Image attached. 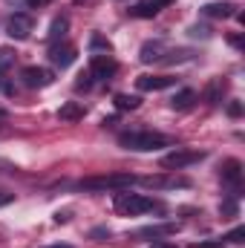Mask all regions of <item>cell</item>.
I'll list each match as a JSON object with an SVG mask.
<instances>
[{"mask_svg": "<svg viewBox=\"0 0 245 248\" xmlns=\"http://www.w3.org/2000/svg\"><path fill=\"white\" fill-rule=\"evenodd\" d=\"M119 144L124 150L133 153H150V150H162V147H173V139L156 130H127L119 136Z\"/></svg>", "mask_w": 245, "mask_h": 248, "instance_id": "obj_1", "label": "cell"}, {"mask_svg": "<svg viewBox=\"0 0 245 248\" xmlns=\"http://www.w3.org/2000/svg\"><path fill=\"white\" fill-rule=\"evenodd\" d=\"M113 208L122 214V217H141V214H150V211H162V205L150 196H141V193H130V190H119L116 199H113Z\"/></svg>", "mask_w": 245, "mask_h": 248, "instance_id": "obj_2", "label": "cell"}, {"mask_svg": "<svg viewBox=\"0 0 245 248\" xmlns=\"http://www.w3.org/2000/svg\"><path fill=\"white\" fill-rule=\"evenodd\" d=\"M136 182H138V176H133V173H104V176L81 179L78 187H84V190H127Z\"/></svg>", "mask_w": 245, "mask_h": 248, "instance_id": "obj_3", "label": "cell"}, {"mask_svg": "<svg viewBox=\"0 0 245 248\" xmlns=\"http://www.w3.org/2000/svg\"><path fill=\"white\" fill-rule=\"evenodd\" d=\"M205 153L202 150H184V147H173L170 153L162 156V168L165 170H182V168H190L196 162H202Z\"/></svg>", "mask_w": 245, "mask_h": 248, "instance_id": "obj_4", "label": "cell"}, {"mask_svg": "<svg viewBox=\"0 0 245 248\" xmlns=\"http://www.w3.org/2000/svg\"><path fill=\"white\" fill-rule=\"evenodd\" d=\"M32 29H35V17L26 15V12H17V15H12L6 20V35L12 41H26L32 35Z\"/></svg>", "mask_w": 245, "mask_h": 248, "instance_id": "obj_5", "label": "cell"}, {"mask_svg": "<svg viewBox=\"0 0 245 248\" xmlns=\"http://www.w3.org/2000/svg\"><path fill=\"white\" fill-rule=\"evenodd\" d=\"M20 81L29 87V90H46L55 84V72L46 69V66H26L20 72Z\"/></svg>", "mask_w": 245, "mask_h": 248, "instance_id": "obj_6", "label": "cell"}, {"mask_svg": "<svg viewBox=\"0 0 245 248\" xmlns=\"http://www.w3.org/2000/svg\"><path fill=\"white\" fill-rule=\"evenodd\" d=\"M138 185L150 187V190H176V187H190V179L176 176V173H162V176H144L138 179Z\"/></svg>", "mask_w": 245, "mask_h": 248, "instance_id": "obj_7", "label": "cell"}, {"mask_svg": "<svg viewBox=\"0 0 245 248\" xmlns=\"http://www.w3.org/2000/svg\"><path fill=\"white\" fill-rule=\"evenodd\" d=\"M116 69H119V63L113 61L110 55H92V63H90V78L92 81H110L113 75H116Z\"/></svg>", "mask_w": 245, "mask_h": 248, "instance_id": "obj_8", "label": "cell"}, {"mask_svg": "<svg viewBox=\"0 0 245 248\" xmlns=\"http://www.w3.org/2000/svg\"><path fill=\"white\" fill-rule=\"evenodd\" d=\"M75 55H78V49H75V44H52L49 46V61L55 63L58 69H66V66H72L75 61Z\"/></svg>", "mask_w": 245, "mask_h": 248, "instance_id": "obj_9", "label": "cell"}, {"mask_svg": "<svg viewBox=\"0 0 245 248\" xmlns=\"http://www.w3.org/2000/svg\"><path fill=\"white\" fill-rule=\"evenodd\" d=\"M173 84H176V78H170V75H138L136 78V87L141 93H159V90H168Z\"/></svg>", "mask_w": 245, "mask_h": 248, "instance_id": "obj_10", "label": "cell"}, {"mask_svg": "<svg viewBox=\"0 0 245 248\" xmlns=\"http://www.w3.org/2000/svg\"><path fill=\"white\" fill-rule=\"evenodd\" d=\"M173 0H136L130 6V15L133 17H156L162 9H168Z\"/></svg>", "mask_w": 245, "mask_h": 248, "instance_id": "obj_11", "label": "cell"}, {"mask_svg": "<svg viewBox=\"0 0 245 248\" xmlns=\"http://www.w3.org/2000/svg\"><path fill=\"white\" fill-rule=\"evenodd\" d=\"M199 12H202L205 17L225 20V17H234V15H237V3H231V0H216V3H205Z\"/></svg>", "mask_w": 245, "mask_h": 248, "instance_id": "obj_12", "label": "cell"}, {"mask_svg": "<svg viewBox=\"0 0 245 248\" xmlns=\"http://www.w3.org/2000/svg\"><path fill=\"white\" fill-rule=\"evenodd\" d=\"M165 55H168V44L165 41H147L141 46V52H138L141 63H156V61H162Z\"/></svg>", "mask_w": 245, "mask_h": 248, "instance_id": "obj_13", "label": "cell"}, {"mask_svg": "<svg viewBox=\"0 0 245 248\" xmlns=\"http://www.w3.org/2000/svg\"><path fill=\"white\" fill-rule=\"evenodd\" d=\"M222 179L234 187V190H240V187H243V162L228 159V162L222 165Z\"/></svg>", "mask_w": 245, "mask_h": 248, "instance_id": "obj_14", "label": "cell"}, {"mask_svg": "<svg viewBox=\"0 0 245 248\" xmlns=\"http://www.w3.org/2000/svg\"><path fill=\"white\" fill-rule=\"evenodd\" d=\"M225 90H228V81H222V78H214V81L205 87L202 98H205L208 104H219V101H222V95H225Z\"/></svg>", "mask_w": 245, "mask_h": 248, "instance_id": "obj_15", "label": "cell"}, {"mask_svg": "<svg viewBox=\"0 0 245 248\" xmlns=\"http://www.w3.org/2000/svg\"><path fill=\"white\" fill-rule=\"evenodd\" d=\"M66 32H69V17L66 15H58L52 20V26H49V41L52 44H61L63 38H66Z\"/></svg>", "mask_w": 245, "mask_h": 248, "instance_id": "obj_16", "label": "cell"}, {"mask_svg": "<svg viewBox=\"0 0 245 248\" xmlns=\"http://www.w3.org/2000/svg\"><path fill=\"white\" fill-rule=\"evenodd\" d=\"M84 104H78V101H66L61 110H58V119L61 122H78V119H84Z\"/></svg>", "mask_w": 245, "mask_h": 248, "instance_id": "obj_17", "label": "cell"}, {"mask_svg": "<svg viewBox=\"0 0 245 248\" xmlns=\"http://www.w3.org/2000/svg\"><path fill=\"white\" fill-rule=\"evenodd\" d=\"M193 101H196V93H193V90H179V93L170 98V107L182 113V110H190V107H193Z\"/></svg>", "mask_w": 245, "mask_h": 248, "instance_id": "obj_18", "label": "cell"}, {"mask_svg": "<svg viewBox=\"0 0 245 248\" xmlns=\"http://www.w3.org/2000/svg\"><path fill=\"white\" fill-rule=\"evenodd\" d=\"M173 231H176L173 222L170 225H150V228H141L138 237H165V234H173Z\"/></svg>", "mask_w": 245, "mask_h": 248, "instance_id": "obj_19", "label": "cell"}, {"mask_svg": "<svg viewBox=\"0 0 245 248\" xmlns=\"http://www.w3.org/2000/svg\"><path fill=\"white\" fill-rule=\"evenodd\" d=\"M193 58V52L190 49H168V55L162 58L165 63H182V61H190Z\"/></svg>", "mask_w": 245, "mask_h": 248, "instance_id": "obj_20", "label": "cell"}, {"mask_svg": "<svg viewBox=\"0 0 245 248\" xmlns=\"http://www.w3.org/2000/svg\"><path fill=\"white\" fill-rule=\"evenodd\" d=\"M138 104H141L138 95H124V93L116 95V107H119V110H138Z\"/></svg>", "mask_w": 245, "mask_h": 248, "instance_id": "obj_21", "label": "cell"}, {"mask_svg": "<svg viewBox=\"0 0 245 248\" xmlns=\"http://www.w3.org/2000/svg\"><path fill=\"white\" fill-rule=\"evenodd\" d=\"M90 49H92V55H110V44L104 41V38H92V44H90Z\"/></svg>", "mask_w": 245, "mask_h": 248, "instance_id": "obj_22", "label": "cell"}, {"mask_svg": "<svg viewBox=\"0 0 245 248\" xmlns=\"http://www.w3.org/2000/svg\"><path fill=\"white\" fill-rule=\"evenodd\" d=\"M12 63H15V52L3 46V49H0V72H3V69H9Z\"/></svg>", "mask_w": 245, "mask_h": 248, "instance_id": "obj_23", "label": "cell"}, {"mask_svg": "<svg viewBox=\"0 0 245 248\" xmlns=\"http://www.w3.org/2000/svg\"><path fill=\"white\" fill-rule=\"evenodd\" d=\"M90 87H92L90 72H81V75H78V81H75V90H90Z\"/></svg>", "mask_w": 245, "mask_h": 248, "instance_id": "obj_24", "label": "cell"}, {"mask_svg": "<svg viewBox=\"0 0 245 248\" xmlns=\"http://www.w3.org/2000/svg\"><path fill=\"white\" fill-rule=\"evenodd\" d=\"M190 248H225V240H205V243H193Z\"/></svg>", "mask_w": 245, "mask_h": 248, "instance_id": "obj_25", "label": "cell"}, {"mask_svg": "<svg viewBox=\"0 0 245 248\" xmlns=\"http://www.w3.org/2000/svg\"><path fill=\"white\" fill-rule=\"evenodd\" d=\"M190 35L193 38H211V29L208 26H190Z\"/></svg>", "mask_w": 245, "mask_h": 248, "instance_id": "obj_26", "label": "cell"}, {"mask_svg": "<svg viewBox=\"0 0 245 248\" xmlns=\"http://www.w3.org/2000/svg\"><path fill=\"white\" fill-rule=\"evenodd\" d=\"M228 116H231V119H240V116H243V104H240V101H231V104H228Z\"/></svg>", "mask_w": 245, "mask_h": 248, "instance_id": "obj_27", "label": "cell"}, {"mask_svg": "<svg viewBox=\"0 0 245 248\" xmlns=\"http://www.w3.org/2000/svg\"><path fill=\"white\" fill-rule=\"evenodd\" d=\"M12 90H15V87H12V81L0 72V93H3V95H12Z\"/></svg>", "mask_w": 245, "mask_h": 248, "instance_id": "obj_28", "label": "cell"}, {"mask_svg": "<svg viewBox=\"0 0 245 248\" xmlns=\"http://www.w3.org/2000/svg\"><path fill=\"white\" fill-rule=\"evenodd\" d=\"M222 214L234 217V214H237V202H231V199H228V202H222Z\"/></svg>", "mask_w": 245, "mask_h": 248, "instance_id": "obj_29", "label": "cell"}, {"mask_svg": "<svg viewBox=\"0 0 245 248\" xmlns=\"http://www.w3.org/2000/svg\"><path fill=\"white\" fill-rule=\"evenodd\" d=\"M49 3H55V0H26L29 9H44V6H49Z\"/></svg>", "mask_w": 245, "mask_h": 248, "instance_id": "obj_30", "label": "cell"}, {"mask_svg": "<svg viewBox=\"0 0 245 248\" xmlns=\"http://www.w3.org/2000/svg\"><path fill=\"white\" fill-rule=\"evenodd\" d=\"M243 228H234V231H231V234H228V237H225V240H231V243H243Z\"/></svg>", "mask_w": 245, "mask_h": 248, "instance_id": "obj_31", "label": "cell"}, {"mask_svg": "<svg viewBox=\"0 0 245 248\" xmlns=\"http://www.w3.org/2000/svg\"><path fill=\"white\" fill-rule=\"evenodd\" d=\"M12 199H15L12 193H3V190H0V208H3V205H12Z\"/></svg>", "mask_w": 245, "mask_h": 248, "instance_id": "obj_32", "label": "cell"}, {"mask_svg": "<svg viewBox=\"0 0 245 248\" xmlns=\"http://www.w3.org/2000/svg\"><path fill=\"white\" fill-rule=\"evenodd\" d=\"M66 219H69V211H58L55 214V222H66Z\"/></svg>", "mask_w": 245, "mask_h": 248, "instance_id": "obj_33", "label": "cell"}, {"mask_svg": "<svg viewBox=\"0 0 245 248\" xmlns=\"http://www.w3.org/2000/svg\"><path fill=\"white\" fill-rule=\"evenodd\" d=\"M228 41H231V46H237V49H240V46H243V38H240V35H231V38H228Z\"/></svg>", "mask_w": 245, "mask_h": 248, "instance_id": "obj_34", "label": "cell"}, {"mask_svg": "<svg viewBox=\"0 0 245 248\" xmlns=\"http://www.w3.org/2000/svg\"><path fill=\"white\" fill-rule=\"evenodd\" d=\"M150 248H179V246H173V243H153Z\"/></svg>", "mask_w": 245, "mask_h": 248, "instance_id": "obj_35", "label": "cell"}, {"mask_svg": "<svg viewBox=\"0 0 245 248\" xmlns=\"http://www.w3.org/2000/svg\"><path fill=\"white\" fill-rule=\"evenodd\" d=\"M46 248H72V246H46Z\"/></svg>", "mask_w": 245, "mask_h": 248, "instance_id": "obj_36", "label": "cell"}, {"mask_svg": "<svg viewBox=\"0 0 245 248\" xmlns=\"http://www.w3.org/2000/svg\"><path fill=\"white\" fill-rule=\"evenodd\" d=\"M3 119H6V113H0V122H3Z\"/></svg>", "mask_w": 245, "mask_h": 248, "instance_id": "obj_37", "label": "cell"}]
</instances>
